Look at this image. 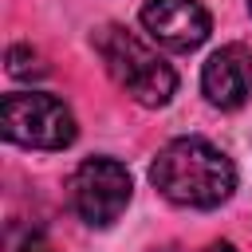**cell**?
<instances>
[{
  "label": "cell",
  "mask_w": 252,
  "mask_h": 252,
  "mask_svg": "<svg viewBox=\"0 0 252 252\" xmlns=\"http://www.w3.org/2000/svg\"><path fill=\"white\" fill-rule=\"evenodd\" d=\"M130 169L114 158H87L71 177V205L91 228H106L130 205Z\"/></svg>",
  "instance_id": "obj_4"
},
{
  "label": "cell",
  "mask_w": 252,
  "mask_h": 252,
  "mask_svg": "<svg viewBox=\"0 0 252 252\" xmlns=\"http://www.w3.org/2000/svg\"><path fill=\"white\" fill-rule=\"evenodd\" d=\"M205 252H236V248H232V244H228V240H213V244H209V248H205Z\"/></svg>",
  "instance_id": "obj_9"
},
{
  "label": "cell",
  "mask_w": 252,
  "mask_h": 252,
  "mask_svg": "<svg viewBox=\"0 0 252 252\" xmlns=\"http://www.w3.org/2000/svg\"><path fill=\"white\" fill-rule=\"evenodd\" d=\"M150 181L173 205L217 209L236 189V165L220 146L205 138H173L169 146L158 150L150 165Z\"/></svg>",
  "instance_id": "obj_1"
},
{
  "label": "cell",
  "mask_w": 252,
  "mask_h": 252,
  "mask_svg": "<svg viewBox=\"0 0 252 252\" xmlns=\"http://www.w3.org/2000/svg\"><path fill=\"white\" fill-rule=\"evenodd\" d=\"M201 91L213 106L236 110L252 98V51L244 43L217 47L201 67Z\"/></svg>",
  "instance_id": "obj_6"
},
{
  "label": "cell",
  "mask_w": 252,
  "mask_h": 252,
  "mask_svg": "<svg viewBox=\"0 0 252 252\" xmlns=\"http://www.w3.org/2000/svg\"><path fill=\"white\" fill-rule=\"evenodd\" d=\"M248 8H252V0H248Z\"/></svg>",
  "instance_id": "obj_10"
},
{
  "label": "cell",
  "mask_w": 252,
  "mask_h": 252,
  "mask_svg": "<svg viewBox=\"0 0 252 252\" xmlns=\"http://www.w3.org/2000/svg\"><path fill=\"white\" fill-rule=\"evenodd\" d=\"M142 24L146 32L169 47V51H193L209 39V12L197 0H146L142 4Z\"/></svg>",
  "instance_id": "obj_5"
},
{
  "label": "cell",
  "mask_w": 252,
  "mask_h": 252,
  "mask_svg": "<svg viewBox=\"0 0 252 252\" xmlns=\"http://www.w3.org/2000/svg\"><path fill=\"white\" fill-rule=\"evenodd\" d=\"M12 252H59V248H55L43 232H28L20 244H12Z\"/></svg>",
  "instance_id": "obj_8"
},
{
  "label": "cell",
  "mask_w": 252,
  "mask_h": 252,
  "mask_svg": "<svg viewBox=\"0 0 252 252\" xmlns=\"http://www.w3.org/2000/svg\"><path fill=\"white\" fill-rule=\"evenodd\" d=\"M91 43H94L98 59L106 63L110 79H114L134 102H142V106H165V102L173 98V91H177L173 67H169L158 51H150L134 32H126V28H118V24H102Z\"/></svg>",
  "instance_id": "obj_2"
},
{
  "label": "cell",
  "mask_w": 252,
  "mask_h": 252,
  "mask_svg": "<svg viewBox=\"0 0 252 252\" xmlns=\"http://www.w3.org/2000/svg\"><path fill=\"white\" fill-rule=\"evenodd\" d=\"M47 67L39 63V55L32 47H8V75L16 79H32V75H43Z\"/></svg>",
  "instance_id": "obj_7"
},
{
  "label": "cell",
  "mask_w": 252,
  "mask_h": 252,
  "mask_svg": "<svg viewBox=\"0 0 252 252\" xmlns=\"http://www.w3.org/2000/svg\"><path fill=\"white\" fill-rule=\"evenodd\" d=\"M4 138L28 150H63L75 142V114L43 91L4 94Z\"/></svg>",
  "instance_id": "obj_3"
}]
</instances>
